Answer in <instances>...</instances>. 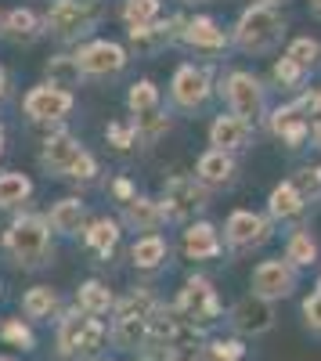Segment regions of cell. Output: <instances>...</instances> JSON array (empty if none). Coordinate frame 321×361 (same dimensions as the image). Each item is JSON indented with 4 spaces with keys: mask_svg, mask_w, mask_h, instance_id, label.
I'll return each mask as SVG.
<instances>
[{
    "mask_svg": "<svg viewBox=\"0 0 321 361\" xmlns=\"http://www.w3.org/2000/svg\"><path fill=\"white\" fill-rule=\"evenodd\" d=\"M94 361H108V357H94Z\"/></svg>",
    "mask_w": 321,
    "mask_h": 361,
    "instance_id": "obj_55",
    "label": "cell"
},
{
    "mask_svg": "<svg viewBox=\"0 0 321 361\" xmlns=\"http://www.w3.org/2000/svg\"><path fill=\"white\" fill-rule=\"evenodd\" d=\"M307 199L300 195V188L293 185V177H285L278 180V185L268 192V217L275 224H289V221H300L307 214Z\"/></svg>",
    "mask_w": 321,
    "mask_h": 361,
    "instance_id": "obj_28",
    "label": "cell"
},
{
    "mask_svg": "<svg viewBox=\"0 0 321 361\" xmlns=\"http://www.w3.org/2000/svg\"><path fill=\"white\" fill-rule=\"evenodd\" d=\"M0 250L18 271H40L54 260V231L47 224V214L18 209L11 224L0 235Z\"/></svg>",
    "mask_w": 321,
    "mask_h": 361,
    "instance_id": "obj_1",
    "label": "cell"
},
{
    "mask_svg": "<svg viewBox=\"0 0 321 361\" xmlns=\"http://www.w3.org/2000/svg\"><path fill=\"white\" fill-rule=\"evenodd\" d=\"M47 224L54 231V238H80L83 228L91 224V209L80 195H62L51 209H47Z\"/></svg>",
    "mask_w": 321,
    "mask_h": 361,
    "instance_id": "obj_23",
    "label": "cell"
},
{
    "mask_svg": "<svg viewBox=\"0 0 321 361\" xmlns=\"http://www.w3.org/2000/svg\"><path fill=\"white\" fill-rule=\"evenodd\" d=\"M307 4H310V15L321 18V0H307Z\"/></svg>",
    "mask_w": 321,
    "mask_h": 361,
    "instance_id": "obj_49",
    "label": "cell"
},
{
    "mask_svg": "<svg viewBox=\"0 0 321 361\" xmlns=\"http://www.w3.org/2000/svg\"><path fill=\"white\" fill-rule=\"evenodd\" d=\"M173 307H177L181 322L191 325L199 336H210L213 329L227 318V311L220 304V293L213 289V282L206 275H188L177 300H173Z\"/></svg>",
    "mask_w": 321,
    "mask_h": 361,
    "instance_id": "obj_3",
    "label": "cell"
},
{
    "mask_svg": "<svg viewBox=\"0 0 321 361\" xmlns=\"http://www.w3.org/2000/svg\"><path fill=\"white\" fill-rule=\"evenodd\" d=\"M108 343L120 354H141L152 343V325L144 314H112L108 322Z\"/></svg>",
    "mask_w": 321,
    "mask_h": 361,
    "instance_id": "obj_20",
    "label": "cell"
},
{
    "mask_svg": "<svg viewBox=\"0 0 321 361\" xmlns=\"http://www.w3.org/2000/svg\"><path fill=\"white\" fill-rule=\"evenodd\" d=\"M285 54L293 58L300 69H307L310 76L321 69V40L317 37H293L289 47H285Z\"/></svg>",
    "mask_w": 321,
    "mask_h": 361,
    "instance_id": "obj_36",
    "label": "cell"
},
{
    "mask_svg": "<svg viewBox=\"0 0 321 361\" xmlns=\"http://www.w3.org/2000/svg\"><path fill=\"white\" fill-rule=\"evenodd\" d=\"M181 253H184V260H195V264L217 260L224 253V231L213 221H206V217L184 224V231H181Z\"/></svg>",
    "mask_w": 321,
    "mask_h": 361,
    "instance_id": "obj_18",
    "label": "cell"
},
{
    "mask_svg": "<svg viewBox=\"0 0 321 361\" xmlns=\"http://www.w3.org/2000/svg\"><path fill=\"white\" fill-rule=\"evenodd\" d=\"M105 141L115 148V152H134L137 148V127L134 119H112L105 127Z\"/></svg>",
    "mask_w": 321,
    "mask_h": 361,
    "instance_id": "obj_39",
    "label": "cell"
},
{
    "mask_svg": "<svg viewBox=\"0 0 321 361\" xmlns=\"http://www.w3.org/2000/svg\"><path fill=\"white\" fill-rule=\"evenodd\" d=\"M282 257L293 267H300V271H310L321 260V243L310 235V228H293L289 238H285V253Z\"/></svg>",
    "mask_w": 321,
    "mask_h": 361,
    "instance_id": "obj_31",
    "label": "cell"
},
{
    "mask_svg": "<svg viewBox=\"0 0 321 361\" xmlns=\"http://www.w3.org/2000/svg\"><path fill=\"white\" fill-rule=\"evenodd\" d=\"M130 264L141 275H156L170 264V238L163 231H149V235H137L130 243Z\"/></svg>",
    "mask_w": 321,
    "mask_h": 361,
    "instance_id": "obj_26",
    "label": "cell"
},
{
    "mask_svg": "<svg viewBox=\"0 0 321 361\" xmlns=\"http://www.w3.org/2000/svg\"><path fill=\"white\" fill-rule=\"evenodd\" d=\"M87 325H91V314L80 311L76 304L62 311V318L54 322V357L58 361H83Z\"/></svg>",
    "mask_w": 321,
    "mask_h": 361,
    "instance_id": "obj_16",
    "label": "cell"
},
{
    "mask_svg": "<svg viewBox=\"0 0 321 361\" xmlns=\"http://www.w3.org/2000/svg\"><path fill=\"white\" fill-rule=\"evenodd\" d=\"M4 148H8V130H4V123H0V156H4Z\"/></svg>",
    "mask_w": 321,
    "mask_h": 361,
    "instance_id": "obj_48",
    "label": "cell"
},
{
    "mask_svg": "<svg viewBox=\"0 0 321 361\" xmlns=\"http://www.w3.org/2000/svg\"><path fill=\"white\" fill-rule=\"evenodd\" d=\"M253 123H246V119H239L235 112H220V116H213L210 119V145L213 148H224V152H231V156H242V152H249L253 148Z\"/></svg>",
    "mask_w": 321,
    "mask_h": 361,
    "instance_id": "obj_19",
    "label": "cell"
},
{
    "mask_svg": "<svg viewBox=\"0 0 321 361\" xmlns=\"http://www.w3.org/2000/svg\"><path fill=\"white\" fill-rule=\"evenodd\" d=\"M159 202H163V214L166 224H191L199 221V214H206L210 202H213V188H206L195 173H173L163 180L159 188Z\"/></svg>",
    "mask_w": 321,
    "mask_h": 361,
    "instance_id": "obj_5",
    "label": "cell"
},
{
    "mask_svg": "<svg viewBox=\"0 0 321 361\" xmlns=\"http://www.w3.org/2000/svg\"><path fill=\"white\" fill-rule=\"evenodd\" d=\"M8 87H11V80H8V69H4V66H0V102H4V98H8Z\"/></svg>",
    "mask_w": 321,
    "mask_h": 361,
    "instance_id": "obj_47",
    "label": "cell"
},
{
    "mask_svg": "<svg viewBox=\"0 0 321 361\" xmlns=\"http://www.w3.org/2000/svg\"><path fill=\"white\" fill-rule=\"evenodd\" d=\"M307 80H310V73L300 69L289 54L275 58V66H271V83H275L278 90H285V94H300V90L307 87Z\"/></svg>",
    "mask_w": 321,
    "mask_h": 361,
    "instance_id": "obj_34",
    "label": "cell"
},
{
    "mask_svg": "<svg viewBox=\"0 0 321 361\" xmlns=\"http://www.w3.org/2000/svg\"><path fill=\"white\" fill-rule=\"evenodd\" d=\"M87 152V145L73 134V130H65V127H54L44 141H40V170L47 173V177H54V180H69V173H73V166H76V159Z\"/></svg>",
    "mask_w": 321,
    "mask_h": 361,
    "instance_id": "obj_13",
    "label": "cell"
},
{
    "mask_svg": "<svg viewBox=\"0 0 321 361\" xmlns=\"http://www.w3.org/2000/svg\"><path fill=\"white\" fill-rule=\"evenodd\" d=\"M137 127V148H152L166 130H170V112H152V116H130Z\"/></svg>",
    "mask_w": 321,
    "mask_h": 361,
    "instance_id": "obj_38",
    "label": "cell"
},
{
    "mask_svg": "<svg viewBox=\"0 0 321 361\" xmlns=\"http://www.w3.org/2000/svg\"><path fill=\"white\" fill-rule=\"evenodd\" d=\"M264 123H268V130H271L285 148H293V152H296V148H303V145H310V119L296 109L293 98H289L285 105H275V109L268 112Z\"/></svg>",
    "mask_w": 321,
    "mask_h": 361,
    "instance_id": "obj_17",
    "label": "cell"
},
{
    "mask_svg": "<svg viewBox=\"0 0 321 361\" xmlns=\"http://www.w3.org/2000/svg\"><path fill=\"white\" fill-rule=\"evenodd\" d=\"M163 109V90H159V83L156 80H137L130 90H127V112L130 116H152V112H159Z\"/></svg>",
    "mask_w": 321,
    "mask_h": 361,
    "instance_id": "obj_33",
    "label": "cell"
},
{
    "mask_svg": "<svg viewBox=\"0 0 321 361\" xmlns=\"http://www.w3.org/2000/svg\"><path fill=\"white\" fill-rule=\"evenodd\" d=\"M83 80H87V76H83V69H80L76 51H58V54H51L47 62H44V83H51V87L76 90Z\"/></svg>",
    "mask_w": 321,
    "mask_h": 361,
    "instance_id": "obj_30",
    "label": "cell"
},
{
    "mask_svg": "<svg viewBox=\"0 0 321 361\" xmlns=\"http://www.w3.org/2000/svg\"><path fill=\"white\" fill-rule=\"evenodd\" d=\"M195 177L202 180L206 188H231L235 185V177H239V156H231L224 152V148H206L199 159H195Z\"/></svg>",
    "mask_w": 321,
    "mask_h": 361,
    "instance_id": "obj_24",
    "label": "cell"
},
{
    "mask_svg": "<svg viewBox=\"0 0 321 361\" xmlns=\"http://www.w3.org/2000/svg\"><path fill=\"white\" fill-rule=\"evenodd\" d=\"M108 192H112V199L120 202V206H123V202H130V199L137 195V188H134V180H130V177H115L112 185H108Z\"/></svg>",
    "mask_w": 321,
    "mask_h": 361,
    "instance_id": "obj_44",
    "label": "cell"
},
{
    "mask_svg": "<svg viewBox=\"0 0 321 361\" xmlns=\"http://www.w3.org/2000/svg\"><path fill=\"white\" fill-rule=\"evenodd\" d=\"M217 94L213 83V69L199 66V62H181L170 76V105L177 112H202L210 105V98Z\"/></svg>",
    "mask_w": 321,
    "mask_h": 361,
    "instance_id": "obj_6",
    "label": "cell"
},
{
    "mask_svg": "<svg viewBox=\"0 0 321 361\" xmlns=\"http://www.w3.org/2000/svg\"><path fill=\"white\" fill-rule=\"evenodd\" d=\"M91 4H98V0H91Z\"/></svg>",
    "mask_w": 321,
    "mask_h": 361,
    "instance_id": "obj_56",
    "label": "cell"
},
{
    "mask_svg": "<svg viewBox=\"0 0 321 361\" xmlns=\"http://www.w3.org/2000/svg\"><path fill=\"white\" fill-rule=\"evenodd\" d=\"M76 58H80V69L87 80H115L130 66V47L120 40H108V37H94L76 47Z\"/></svg>",
    "mask_w": 321,
    "mask_h": 361,
    "instance_id": "obj_9",
    "label": "cell"
},
{
    "mask_svg": "<svg viewBox=\"0 0 321 361\" xmlns=\"http://www.w3.org/2000/svg\"><path fill=\"white\" fill-rule=\"evenodd\" d=\"M0 37L11 40V44L29 47V44H37L40 37H47V22H44V15H37L33 8L18 4V8H8V11H4V25H0Z\"/></svg>",
    "mask_w": 321,
    "mask_h": 361,
    "instance_id": "obj_25",
    "label": "cell"
},
{
    "mask_svg": "<svg viewBox=\"0 0 321 361\" xmlns=\"http://www.w3.org/2000/svg\"><path fill=\"white\" fill-rule=\"evenodd\" d=\"M62 311H65V300L54 286H33L22 293V314L33 325H51L62 318Z\"/></svg>",
    "mask_w": 321,
    "mask_h": 361,
    "instance_id": "obj_27",
    "label": "cell"
},
{
    "mask_svg": "<svg viewBox=\"0 0 321 361\" xmlns=\"http://www.w3.org/2000/svg\"><path fill=\"white\" fill-rule=\"evenodd\" d=\"M44 22L47 37H54L58 44H80L98 25V4H91V0H51Z\"/></svg>",
    "mask_w": 321,
    "mask_h": 361,
    "instance_id": "obj_8",
    "label": "cell"
},
{
    "mask_svg": "<svg viewBox=\"0 0 321 361\" xmlns=\"http://www.w3.org/2000/svg\"><path fill=\"white\" fill-rule=\"evenodd\" d=\"M217 94L224 98L227 112H235L246 123H264L268 112H271V102H268V83L260 80L253 69H231L224 73V80L217 83Z\"/></svg>",
    "mask_w": 321,
    "mask_h": 361,
    "instance_id": "obj_4",
    "label": "cell"
},
{
    "mask_svg": "<svg viewBox=\"0 0 321 361\" xmlns=\"http://www.w3.org/2000/svg\"><path fill=\"white\" fill-rule=\"evenodd\" d=\"M0 289H4V286H0Z\"/></svg>",
    "mask_w": 321,
    "mask_h": 361,
    "instance_id": "obj_57",
    "label": "cell"
},
{
    "mask_svg": "<svg viewBox=\"0 0 321 361\" xmlns=\"http://www.w3.org/2000/svg\"><path fill=\"white\" fill-rule=\"evenodd\" d=\"M181 4H188V8H195V4H210V0H181Z\"/></svg>",
    "mask_w": 321,
    "mask_h": 361,
    "instance_id": "obj_50",
    "label": "cell"
},
{
    "mask_svg": "<svg viewBox=\"0 0 321 361\" xmlns=\"http://www.w3.org/2000/svg\"><path fill=\"white\" fill-rule=\"evenodd\" d=\"M76 109V94L62 87H51V83H37L25 90L22 98V112L29 123H40V127H58L65 123Z\"/></svg>",
    "mask_w": 321,
    "mask_h": 361,
    "instance_id": "obj_10",
    "label": "cell"
},
{
    "mask_svg": "<svg viewBox=\"0 0 321 361\" xmlns=\"http://www.w3.org/2000/svg\"><path fill=\"white\" fill-rule=\"evenodd\" d=\"M296 289H300V267H293L285 257L260 260L249 275V293L271 300V304H282V300L296 296Z\"/></svg>",
    "mask_w": 321,
    "mask_h": 361,
    "instance_id": "obj_11",
    "label": "cell"
},
{
    "mask_svg": "<svg viewBox=\"0 0 321 361\" xmlns=\"http://www.w3.org/2000/svg\"><path fill=\"white\" fill-rule=\"evenodd\" d=\"M115 300H120V296L108 289V282H101V279H83L80 289H76V296H73V304H76L80 311H87V314H94V318H112Z\"/></svg>",
    "mask_w": 321,
    "mask_h": 361,
    "instance_id": "obj_29",
    "label": "cell"
},
{
    "mask_svg": "<svg viewBox=\"0 0 321 361\" xmlns=\"http://www.w3.org/2000/svg\"><path fill=\"white\" fill-rule=\"evenodd\" d=\"M0 340L8 347H18L22 354L37 350V333H33V322L29 318H4L0 322Z\"/></svg>",
    "mask_w": 321,
    "mask_h": 361,
    "instance_id": "obj_35",
    "label": "cell"
},
{
    "mask_svg": "<svg viewBox=\"0 0 321 361\" xmlns=\"http://www.w3.org/2000/svg\"><path fill=\"white\" fill-rule=\"evenodd\" d=\"M120 224L134 235H149V231H163L166 228V214L159 195H134L130 202L120 206Z\"/></svg>",
    "mask_w": 321,
    "mask_h": 361,
    "instance_id": "obj_21",
    "label": "cell"
},
{
    "mask_svg": "<svg viewBox=\"0 0 321 361\" xmlns=\"http://www.w3.org/2000/svg\"><path fill=\"white\" fill-rule=\"evenodd\" d=\"M33 199V180L22 170H4L0 173V209H18Z\"/></svg>",
    "mask_w": 321,
    "mask_h": 361,
    "instance_id": "obj_32",
    "label": "cell"
},
{
    "mask_svg": "<svg viewBox=\"0 0 321 361\" xmlns=\"http://www.w3.org/2000/svg\"><path fill=\"white\" fill-rule=\"evenodd\" d=\"M181 44L199 54H220L231 47V29H224L213 15H188Z\"/></svg>",
    "mask_w": 321,
    "mask_h": 361,
    "instance_id": "obj_15",
    "label": "cell"
},
{
    "mask_svg": "<svg viewBox=\"0 0 321 361\" xmlns=\"http://www.w3.org/2000/svg\"><path fill=\"white\" fill-rule=\"evenodd\" d=\"M314 289H321V275H317V286H314Z\"/></svg>",
    "mask_w": 321,
    "mask_h": 361,
    "instance_id": "obj_53",
    "label": "cell"
},
{
    "mask_svg": "<svg viewBox=\"0 0 321 361\" xmlns=\"http://www.w3.org/2000/svg\"><path fill=\"white\" fill-rule=\"evenodd\" d=\"M310 148H317V152H321V116L310 119Z\"/></svg>",
    "mask_w": 321,
    "mask_h": 361,
    "instance_id": "obj_45",
    "label": "cell"
},
{
    "mask_svg": "<svg viewBox=\"0 0 321 361\" xmlns=\"http://www.w3.org/2000/svg\"><path fill=\"white\" fill-rule=\"evenodd\" d=\"M137 361H166V354H163V350H152V347H149V350H141V354H137Z\"/></svg>",
    "mask_w": 321,
    "mask_h": 361,
    "instance_id": "obj_46",
    "label": "cell"
},
{
    "mask_svg": "<svg viewBox=\"0 0 321 361\" xmlns=\"http://www.w3.org/2000/svg\"><path fill=\"white\" fill-rule=\"evenodd\" d=\"M260 4H285V0H260Z\"/></svg>",
    "mask_w": 321,
    "mask_h": 361,
    "instance_id": "obj_51",
    "label": "cell"
},
{
    "mask_svg": "<svg viewBox=\"0 0 321 361\" xmlns=\"http://www.w3.org/2000/svg\"><path fill=\"white\" fill-rule=\"evenodd\" d=\"M220 231H224V250L231 257H246L271 243L275 221L268 214H256V209H231Z\"/></svg>",
    "mask_w": 321,
    "mask_h": 361,
    "instance_id": "obj_7",
    "label": "cell"
},
{
    "mask_svg": "<svg viewBox=\"0 0 321 361\" xmlns=\"http://www.w3.org/2000/svg\"><path fill=\"white\" fill-rule=\"evenodd\" d=\"M0 361H18V357H4V354H0Z\"/></svg>",
    "mask_w": 321,
    "mask_h": 361,
    "instance_id": "obj_52",
    "label": "cell"
},
{
    "mask_svg": "<svg viewBox=\"0 0 321 361\" xmlns=\"http://www.w3.org/2000/svg\"><path fill=\"white\" fill-rule=\"evenodd\" d=\"M293 185L300 188V195L314 206V202H321V163H307V166H300L296 173H293Z\"/></svg>",
    "mask_w": 321,
    "mask_h": 361,
    "instance_id": "obj_40",
    "label": "cell"
},
{
    "mask_svg": "<svg viewBox=\"0 0 321 361\" xmlns=\"http://www.w3.org/2000/svg\"><path fill=\"white\" fill-rule=\"evenodd\" d=\"M289 33V22L282 15L278 4H260V0H253L249 8H242V15L235 18V25H231V47L242 51V54H271L282 47Z\"/></svg>",
    "mask_w": 321,
    "mask_h": 361,
    "instance_id": "obj_2",
    "label": "cell"
},
{
    "mask_svg": "<svg viewBox=\"0 0 321 361\" xmlns=\"http://www.w3.org/2000/svg\"><path fill=\"white\" fill-rule=\"evenodd\" d=\"M120 18H123L127 29L149 25V22L163 18V0H123V4H120Z\"/></svg>",
    "mask_w": 321,
    "mask_h": 361,
    "instance_id": "obj_37",
    "label": "cell"
},
{
    "mask_svg": "<svg viewBox=\"0 0 321 361\" xmlns=\"http://www.w3.org/2000/svg\"><path fill=\"white\" fill-rule=\"evenodd\" d=\"M224 322L231 325V333H235V336L256 340V336H268L271 329H275L278 311H275L271 300L256 296V293H246V296H239L235 304L227 307V318H224Z\"/></svg>",
    "mask_w": 321,
    "mask_h": 361,
    "instance_id": "obj_12",
    "label": "cell"
},
{
    "mask_svg": "<svg viewBox=\"0 0 321 361\" xmlns=\"http://www.w3.org/2000/svg\"><path fill=\"white\" fill-rule=\"evenodd\" d=\"M184 22L188 15H170V18H156L149 25H134L127 29V47L130 54H159L163 47L170 44H181V33H184Z\"/></svg>",
    "mask_w": 321,
    "mask_h": 361,
    "instance_id": "obj_14",
    "label": "cell"
},
{
    "mask_svg": "<svg viewBox=\"0 0 321 361\" xmlns=\"http://www.w3.org/2000/svg\"><path fill=\"white\" fill-rule=\"evenodd\" d=\"M300 314H303V329L310 336L321 340V289H310L300 304Z\"/></svg>",
    "mask_w": 321,
    "mask_h": 361,
    "instance_id": "obj_42",
    "label": "cell"
},
{
    "mask_svg": "<svg viewBox=\"0 0 321 361\" xmlns=\"http://www.w3.org/2000/svg\"><path fill=\"white\" fill-rule=\"evenodd\" d=\"M0 25H4V11H0Z\"/></svg>",
    "mask_w": 321,
    "mask_h": 361,
    "instance_id": "obj_54",
    "label": "cell"
},
{
    "mask_svg": "<svg viewBox=\"0 0 321 361\" xmlns=\"http://www.w3.org/2000/svg\"><path fill=\"white\" fill-rule=\"evenodd\" d=\"M206 361H246V343L242 336H227V340H206Z\"/></svg>",
    "mask_w": 321,
    "mask_h": 361,
    "instance_id": "obj_41",
    "label": "cell"
},
{
    "mask_svg": "<svg viewBox=\"0 0 321 361\" xmlns=\"http://www.w3.org/2000/svg\"><path fill=\"white\" fill-rule=\"evenodd\" d=\"M98 173H101V166H98V159H94V152L87 148V152L76 159V166H73V173H69V180L73 185H91V180H98Z\"/></svg>",
    "mask_w": 321,
    "mask_h": 361,
    "instance_id": "obj_43",
    "label": "cell"
},
{
    "mask_svg": "<svg viewBox=\"0 0 321 361\" xmlns=\"http://www.w3.org/2000/svg\"><path fill=\"white\" fill-rule=\"evenodd\" d=\"M123 231L127 228L120 224V217H91V224H87L83 235H80V243L91 257L108 264L115 257V250H120V243H123Z\"/></svg>",
    "mask_w": 321,
    "mask_h": 361,
    "instance_id": "obj_22",
    "label": "cell"
}]
</instances>
